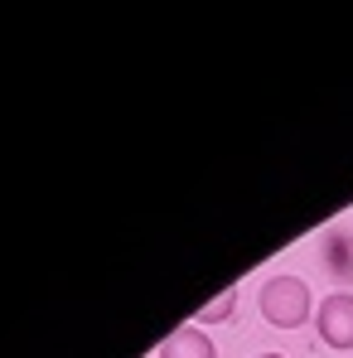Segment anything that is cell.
Here are the masks:
<instances>
[{
	"mask_svg": "<svg viewBox=\"0 0 353 358\" xmlns=\"http://www.w3.org/2000/svg\"><path fill=\"white\" fill-rule=\"evenodd\" d=\"M257 305H261V320L266 324H276V329H300L319 305L310 300V286L300 281V276H271L266 286H261V296H257Z\"/></svg>",
	"mask_w": 353,
	"mask_h": 358,
	"instance_id": "6da1fadb",
	"label": "cell"
},
{
	"mask_svg": "<svg viewBox=\"0 0 353 358\" xmlns=\"http://www.w3.org/2000/svg\"><path fill=\"white\" fill-rule=\"evenodd\" d=\"M315 324H319V339L329 349H353V296L349 291H334L329 300H319Z\"/></svg>",
	"mask_w": 353,
	"mask_h": 358,
	"instance_id": "7a4b0ae2",
	"label": "cell"
},
{
	"mask_svg": "<svg viewBox=\"0 0 353 358\" xmlns=\"http://www.w3.org/2000/svg\"><path fill=\"white\" fill-rule=\"evenodd\" d=\"M160 358H218V349L203 339L199 324H179L175 334L160 344Z\"/></svg>",
	"mask_w": 353,
	"mask_h": 358,
	"instance_id": "3957f363",
	"label": "cell"
},
{
	"mask_svg": "<svg viewBox=\"0 0 353 358\" xmlns=\"http://www.w3.org/2000/svg\"><path fill=\"white\" fill-rule=\"evenodd\" d=\"M233 310H237V286H228L223 296H213L199 315H194V324H218V320H233Z\"/></svg>",
	"mask_w": 353,
	"mask_h": 358,
	"instance_id": "277c9868",
	"label": "cell"
},
{
	"mask_svg": "<svg viewBox=\"0 0 353 358\" xmlns=\"http://www.w3.org/2000/svg\"><path fill=\"white\" fill-rule=\"evenodd\" d=\"M257 358H286V354H257Z\"/></svg>",
	"mask_w": 353,
	"mask_h": 358,
	"instance_id": "5b68a950",
	"label": "cell"
}]
</instances>
